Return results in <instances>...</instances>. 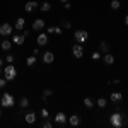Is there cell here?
Returning <instances> with one entry per match:
<instances>
[{"label":"cell","mask_w":128,"mask_h":128,"mask_svg":"<svg viewBox=\"0 0 128 128\" xmlns=\"http://www.w3.org/2000/svg\"><path fill=\"white\" fill-rule=\"evenodd\" d=\"M14 96L12 94H9V92H4L2 94V98H0V106L2 108H12L14 106Z\"/></svg>","instance_id":"6da1fadb"},{"label":"cell","mask_w":128,"mask_h":128,"mask_svg":"<svg viewBox=\"0 0 128 128\" xmlns=\"http://www.w3.org/2000/svg\"><path fill=\"white\" fill-rule=\"evenodd\" d=\"M109 125H113L114 128L123 126V114H121L120 111H116V113H113V114L109 116Z\"/></svg>","instance_id":"7a4b0ae2"},{"label":"cell","mask_w":128,"mask_h":128,"mask_svg":"<svg viewBox=\"0 0 128 128\" xmlns=\"http://www.w3.org/2000/svg\"><path fill=\"white\" fill-rule=\"evenodd\" d=\"M4 77L7 80H14L16 77H17V70H16V67H14V63H9L5 68H4Z\"/></svg>","instance_id":"3957f363"},{"label":"cell","mask_w":128,"mask_h":128,"mask_svg":"<svg viewBox=\"0 0 128 128\" xmlns=\"http://www.w3.org/2000/svg\"><path fill=\"white\" fill-rule=\"evenodd\" d=\"M74 38H75L77 43L84 44V43L89 40V32H87V31H84V29H79V31H75V32H74Z\"/></svg>","instance_id":"277c9868"},{"label":"cell","mask_w":128,"mask_h":128,"mask_svg":"<svg viewBox=\"0 0 128 128\" xmlns=\"http://www.w3.org/2000/svg\"><path fill=\"white\" fill-rule=\"evenodd\" d=\"M12 31H14V28L10 26L9 22L0 24V36H9V34H12Z\"/></svg>","instance_id":"5b68a950"},{"label":"cell","mask_w":128,"mask_h":128,"mask_svg":"<svg viewBox=\"0 0 128 128\" xmlns=\"http://www.w3.org/2000/svg\"><path fill=\"white\" fill-rule=\"evenodd\" d=\"M72 53H74L75 58H82V56H84V48H82V44H80V43H75V44L72 46Z\"/></svg>","instance_id":"8992f818"},{"label":"cell","mask_w":128,"mask_h":128,"mask_svg":"<svg viewBox=\"0 0 128 128\" xmlns=\"http://www.w3.org/2000/svg\"><path fill=\"white\" fill-rule=\"evenodd\" d=\"M55 123H56V125H65V123H68L67 114H65V113H58V114H55Z\"/></svg>","instance_id":"52a82bcc"},{"label":"cell","mask_w":128,"mask_h":128,"mask_svg":"<svg viewBox=\"0 0 128 128\" xmlns=\"http://www.w3.org/2000/svg\"><path fill=\"white\" fill-rule=\"evenodd\" d=\"M40 7V4L38 2H34V0H29V2H26V5H24V9L26 12H34V10Z\"/></svg>","instance_id":"ba28073f"},{"label":"cell","mask_w":128,"mask_h":128,"mask_svg":"<svg viewBox=\"0 0 128 128\" xmlns=\"http://www.w3.org/2000/svg\"><path fill=\"white\" fill-rule=\"evenodd\" d=\"M26 36H28V32H22V34H14V38H12V43L14 44H22L24 40H26Z\"/></svg>","instance_id":"9c48e42d"},{"label":"cell","mask_w":128,"mask_h":128,"mask_svg":"<svg viewBox=\"0 0 128 128\" xmlns=\"http://www.w3.org/2000/svg\"><path fill=\"white\" fill-rule=\"evenodd\" d=\"M43 62H44L46 65L53 63V62H55V55H53L51 51H44V53H43Z\"/></svg>","instance_id":"30bf717a"},{"label":"cell","mask_w":128,"mask_h":128,"mask_svg":"<svg viewBox=\"0 0 128 128\" xmlns=\"http://www.w3.org/2000/svg\"><path fill=\"white\" fill-rule=\"evenodd\" d=\"M44 26H46V24H44V20H43V19H36L34 22H32V29H34V31H43V29H44Z\"/></svg>","instance_id":"8fae6325"},{"label":"cell","mask_w":128,"mask_h":128,"mask_svg":"<svg viewBox=\"0 0 128 128\" xmlns=\"http://www.w3.org/2000/svg\"><path fill=\"white\" fill-rule=\"evenodd\" d=\"M38 44L40 46H44V44H48V34L46 32H40V36H38Z\"/></svg>","instance_id":"7c38bea8"},{"label":"cell","mask_w":128,"mask_h":128,"mask_svg":"<svg viewBox=\"0 0 128 128\" xmlns=\"http://www.w3.org/2000/svg\"><path fill=\"white\" fill-rule=\"evenodd\" d=\"M68 123L72 125V126H79L80 125V116L79 114H72V116L68 118Z\"/></svg>","instance_id":"4fadbf2b"},{"label":"cell","mask_w":128,"mask_h":128,"mask_svg":"<svg viewBox=\"0 0 128 128\" xmlns=\"http://www.w3.org/2000/svg\"><path fill=\"white\" fill-rule=\"evenodd\" d=\"M121 99H123V94H121V92H113V94H111V98H109V101H113V102L120 104V102H121Z\"/></svg>","instance_id":"5bb4252c"},{"label":"cell","mask_w":128,"mask_h":128,"mask_svg":"<svg viewBox=\"0 0 128 128\" xmlns=\"http://www.w3.org/2000/svg\"><path fill=\"white\" fill-rule=\"evenodd\" d=\"M24 120H26V123L32 125V123L36 121V113H32V111H28V114L24 116Z\"/></svg>","instance_id":"9a60e30c"},{"label":"cell","mask_w":128,"mask_h":128,"mask_svg":"<svg viewBox=\"0 0 128 128\" xmlns=\"http://www.w3.org/2000/svg\"><path fill=\"white\" fill-rule=\"evenodd\" d=\"M24 24H26V19H22V17H17L16 24H14V28H16L17 31H22V29H24Z\"/></svg>","instance_id":"2e32d148"},{"label":"cell","mask_w":128,"mask_h":128,"mask_svg":"<svg viewBox=\"0 0 128 128\" xmlns=\"http://www.w3.org/2000/svg\"><path fill=\"white\" fill-rule=\"evenodd\" d=\"M99 51H101V53H109V44L106 41H101V43H99Z\"/></svg>","instance_id":"e0dca14e"},{"label":"cell","mask_w":128,"mask_h":128,"mask_svg":"<svg viewBox=\"0 0 128 128\" xmlns=\"http://www.w3.org/2000/svg\"><path fill=\"white\" fill-rule=\"evenodd\" d=\"M0 48L4 50V51H9V50L12 48V41H9V40L2 41V43H0Z\"/></svg>","instance_id":"ac0fdd59"},{"label":"cell","mask_w":128,"mask_h":128,"mask_svg":"<svg viewBox=\"0 0 128 128\" xmlns=\"http://www.w3.org/2000/svg\"><path fill=\"white\" fill-rule=\"evenodd\" d=\"M104 63H106V65H113V63H114V56H113L111 53H104Z\"/></svg>","instance_id":"d6986e66"},{"label":"cell","mask_w":128,"mask_h":128,"mask_svg":"<svg viewBox=\"0 0 128 128\" xmlns=\"http://www.w3.org/2000/svg\"><path fill=\"white\" fill-rule=\"evenodd\" d=\"M48 32H51V34H62V26H51V28H48Z\"/></svg>","instance_id":"ffe728a7"},{"label":"cell","mask_w":128,"mask_h":128,"mask_svg":"<svg viewBox=\"0 0 128 128\" xmlns=\"http://www.w3.org/2000/svg\"><path fill=\"white\" fill-rule=\"evenodd\" d=\"M40 9L43 10V12H50V10H51V4H50V2H43L40 5Z\"/></svg>","instance_id":"44dd1931"},{"label":"cell","mask_w":128,"mask_h":128,"mask_svg":"<svg viewBox=\"0 0 128 128\" xmlns=\"http://www.w3.org/2000/svg\"><path fill=\"white\" fill-rule=\"evenodd\" d=\"M36 62H38V58H36V55H32V56H29V58L26 60V65H28V67H32V65L36 63Z\"/></svg>","instance_id":"7402d4cb"},{"label":"cell","mask_w":128,"mask_h":128,"mask_svg":"<svg viewBox=\"0 0 128 128\" xmlns=\"http://www.w3.org/2000/svg\"><path fill=\"white\" fill-rule=\"evenodd\" d=\"M96 104H98L99 108H106V104H108V99H104V98H99L98 101H96Z\"/></svg>","instance_id":"603a6c76"},{"label":"cell","mask_w":128,"mask_h":128,"mask_svg":"<svg viewBox=\"0 0 128 128\" xmlns=\"http://www.w3.org/2000/svg\"><path fill=\"white\" fill-rule=\"evenodd\" d=\"M72 28V22L67 19H62V29H70Z\"/></svg>","instance_id":"cb8c5ba5"},{"label":"cell","mask_w":128,"mask_h":128,"mask_svg":"<svg viewBox=\"0 0 128 128\" xmlns=\"http://www.w3.org/2000/svg\"><path fill=\"white\" fill-rule=\"evenodd\" d=\"M84 104H86V108H94V104H96V102H94L90 98H86V99H84Z\"/></svg>","instance_id":"d4e9b609"},{"label":"cell","mask_w":128,"mask_h":128,"mask_svg":"<svg viewBox=\"0 0 128 128\" xmlns=\"http://www.w3.org/2000/svg\"><path fill=\"white\" fill-rule=\"evenodd\" d=\"M51 94H53V90H51V89H44V90H43V101H46Z\"/></svg>","instance_id":"484cf974"},{"label":"cell","mask_w":128,"mask_h":128,"mask_svg":"<svg viewBox=\"0 0 128 128\" xmlns=\"http://www.w3.org/2000/svg\"><path fill=\"white\" fill-rule=\"evenodd\" d=\"M19 104H20V108H28V106H29V99H28V98H22L19 101Z\"/></svg>","instance_id":"4316f807"},{"label":"cell","mask_w":128,"mask_h":128,"mask_svg":"<svg viewBox=\"0 0 128 128\" xmlns=\"http://www.w3.org/2000/svg\"><path fill=\"white\" fill-rule=\"evenodd\" d=\"M120 5H121V4H120V0H113V2H111V9H113V10H118Z\"/></svg>","instance_id":"83f0119b"},{"label":"cell","mask_w":128,"mask_h":128,"mask_svg":"<svg viewBox=\"0 0 128 128\" xmlns=\"http://www.w3.org/2000/svg\"><path fill=\"white\" fill-rule=\"evenodd\" d=\"M48 116H50L48 109H46V108H43V109H41V118H44V120H46V118H48Z\"/></svg>","instance_id":"f1b7e54d"},{"label":"cell","mask_w":128,"mask_h":128,"mask_svg":"<svg viewBox=\"0 0 128 128\" xmlns=\"http://www.w3.org/2000/svg\"><path fill=\"white\" fill-rule=\"evenodd\" d=\"M14 60H16V58H14V55H10V53L5 56V62H7V63H14Z\"/></svg>","instance_id":"f546056e"},{"label":"cell","mask_w":128,"mask_h":128,"mask_svg":"<svg viewBox=\"0 0 128 128\" xmlns=\"http://www.w3.org/2000/svg\"><path fill=\"white\" fill-rule=\"evenodd\" d=\"M90 58H92V60H99V58H101V53H99V51H94V53L90 55Z\"/></svg>","instance_id":"4dcf8cb0"},{"label":"cell","mask_w":128,"mask_h":128,"mask_svg":"<svg viewBox=\"0 0 128 128\" xmlns=\"http://www.w3.org/2000/svg\"><path fill=\"white\" fill-rule=\"evenodd\" d=\"M51 126H53V123H51L50 120H46V121L43 123V128H51Z\"/></svg>","instance_id":"1f68e13d"},{"label":"cell","mask_w":128,"mask_h":128,"mask_svg":"<svg viewBox=\"0 0 128 128\" xmlns=\"http://www.w3.org/2000/svg\"><path fill=\"white\" fill-rule=\"evenodd\" d=\"M5 84H7V79L5 77H0V87H5Z\"/></svg>","instance_id":"d6a6232c"},{"label":"cell","mask_w":128,"mask_h":128,"mask_svg":"<svg viewBox=\"0 0 128 128\" xmlns=\"http://www.w3.org/2000/svg\"><path fill=\"white\" fill-rule=\"evenodd\" d=\"M63 4H65V5H63V7H65V9H67V10H68L70 7H72V5H70V2H63Z\"/></svg>","instance_id":"836d02e7"},{"label":"cell","mask_w":128,"mask_h":128,"mask_svg":"<svg viewBox=\"0 0 128 128\" xmlns=\"http://www.w3.org/2000/svg\"><path fill=\"white\" fill-rule=\"evenodd\" d=\"M125 24H126V26H128V16H126V17H125Z\"/></svg>","instance_id":"e575fe53"},{"label":"cell","mask_w":128,"mask_h":128,"mask_svg":"<svg viewBox=\"0 0 128 128\" xmlns=\"http://www.w3.org/2000/svg\"><path fill=\"white\" fill-rule=\"evenodd\" d=\"M2 74H4V68H2V67H0V77H2Z\"/></svg>","instance_id":"d590c367"},{"label":"cell","mask_w":128,"mask_h":128,"mask_svg":"<svg viewBox=\"0 0 128 128\" xmlns=\"http://www.w3.org/2000/svg\"><path fill=\"white\" fill-rule=\"evenodd\" d=\"M2 65H4V60H2V58H0V67H2Z\"/></svg>","instance_id":"8d00e7d4"},{"label":"cell","mask_w":128,"mask_h":128,"mask_svg":"<svg viewBox=\"0 0 128 128\" xmlns=\"http://www.w3.org/2000/svg\"><path fill=\"white\" fill-rule=\"evenodd\" d=\"M62 2H70V0H62Z\"/></svg>","instance_id":"74e56055"},{"label":"cell","mask_w":128,"mask_h":128,"mask_svg":"<svg viewBox=\"0 0 128 128\" xmlns=\"http://www.w3.org/2000/svg\"><path fill=\"white\" fill-rule=\"evenodd\" d=\"M0 116H2V109H0Z\"/></svg>","instance_id":"f35d334b"}]
</instances>
